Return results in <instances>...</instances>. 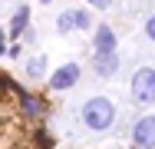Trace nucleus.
<instances>
[{"instance_id": "f257e3e1", "label": "nucleus", "mask_w": 155, "mask_h": 149, "mask_svg": "<svg viewBox=\"0 0 155 149\" xmlns=\"http://www.w3.org/2000/svg\"><path fill=\"white\" fill-rule=\"evenodd\" d=\"M112 119H116V106H112V99H106V96H93V99H86V106H83V123H86V129L102 133V129L112 126Z\"/></svg>"}, {"instance_id": "f03ea898", "label": "nucleus", "mask_w": 155, "mask_h": 149, "mask_svg": "<svg viewBox=\"0 0 155 149\" xmlns=\"http://www.w3.org/2000/svg\"><path fill=\"white\" fill-rule=\"evenodd\" d=\"M132 96H135V103H152L155 99V70L152 66H142L132 76Z\"/></svg>"}, {"instance_id": "7ed1b4c3", "label": "nucleus", "mask_w": 155, "mask_h": 149, "mask_svg": "<svg viewBox=\"0 0 155 149\" xmlns=\"http://www.w3.org/2000/svg\"><path fill=\"white\" fill-rule=\"evenodd\" d=\"M132 139L139 149H155V116H142L132 129Z\"/></svg>"}, {"instance_id": "20e7f679", "label": "nucleus", "mask_w": 155, "mask_h": 149, "mask_svg": "<svg viewBox=\"0 0 155 149\" xmlns=\"http://www.w3.org/2000/svg\"><path fill=\"white\" fill-rule=\"evenodd\" d=\"M76 80H79V66H76V63H66V66H60V70L53 73L50 86H53V89H69Z\"/></svg>"}, {"instance_id": "39448f33", "label": "nucleus", "mask_w": 155, "mask_h": 149, "mask_svg": "<svg viewBox=\"0 0 155 149\" xmlns=\"http://www.w3.org/2000/svg\"><path fill=\"white\" fill-rule=\"evenodd\" d=\"M96 53H116V33L112 27H96Z\"/></svg>"}, {"instance_id": "423d86ee", "label": "nucleus", "mask_w": 155, "mask_h": 149, "mask_svg": "<svg viewBox=\"0 0 155 149\" xmlns=\"http://www.w3.org/2000/svg\"><path fill=\"white\" fill-rule=\"evenodd\" d=\"M93 66H96L99 76H112V73L119 70V57H116V53H96V57H93Z\"/></svg>"}, {"instance_id": "0eeeda50", "label": "nucleus", "mask_w": 155, "mask_h": 149, "mask_svg": "<svg viewBox=\"0 0 155 149\" xmlns=\"http://www.w3.org/2000/svg\"><path fill=\"white\" fill-rule=\"evenodd\" d=\"M56 27L66 33L69 27H89V17L83 13V10H66V13H60V20H56Z\"/></svg>"}, {"instance_id": "6e6552de", "label": "nucleus", "mask_w": 155, "mask_h": 149, "mask_svg": "<svg viewBox=\"0 0 155 149\" xmlns=\"http://www.w3.org/2000/svg\"><path fill=\"white\" fill-rule=\"evenodd\" d=\"M27 20H30V10H27V7H20V10L13 13V20H10V33H13V36H20L23 27H27Z\"/></svg>"}, {"instance_id": "1a4fd4ad", "label": "nucleus", "mask_w": 155, "mask_h": 149, "mask_svg": "<svg viewBox=\"0 0 155 149\" xmlns=\"http://www.w3.org/2000/svg\"><path fill=\"white\" fill-rule=\"evenodd\" d=\"M43 66H46V60H30V66H27V70H30V76H40V73H43Z\"/></svg>"}, {"instance_id": "9d476101", "label": "nucleus", "mask_w": 155, "mask_h": 149, "mask_svg": "<svg viewBox=\"0 0 155 149\" xmlns=\"http://www.w3.org/2000/svg\"><path fill=\"white\" fill-rule=\"evenodd\" d=\"M23 109H27V113H36V109H40V99H33V96H27V99H23Z\"/></svg>"}, {"instance_id": "9b49d317", "label": "nucleus", "mask_w": 155, "mask_h": 149, "mask_svg": "<svg viewBox=\"0 0 155 149\" xmlns=\"http://www.w3.org/2000/svg\"><path fill=\"white\" fill-rule=\"evenodd\" d=\"M145 33H149V40H155V13L145 20Z\"/></svg>"}, {"instance_id": "f8f14e48", "label": "nucleus", "mask_w": 155, "mask_h": 149, "mask_svg": "<svg viewBox=\"0 0 155 149\" xmlns=\"http://www.w3.org/2000/svg\"><path fill=\"white\" fill-rule=\"evenodd\" d=\"M86 3H93V7H99V10H106V7L112 3V0H86Z\"/></svg>"}, {"instance_id": "ddd939ff", "label": "nucleus", "mask_w": 155, "mask_h": 149, "mask_svg": "<svg viewBox=\"0 0 155 149\" xmlns=\"http://www.w3.org/2000/svg\"><path fill=\"white\" fill-rule=\"evenodd\" d=\"M0 53H3V33H0Z\"/></svg>"}, {"instance_id": "4468645a", "label": "nucleus", "mask_w": 155, "mask_h": 149, "mask_svg": "<svg viewBox=\"0 0 155 149\" xmlns=\"http://www.w3.org/2000/svg\"><path fill=\"white\" fill-rule=\"evenodd\" d=\"M0 93H3V80H0Z\"/></svg>"}, {"instance_id": "2eb2a0df", "label": "nucleus", "mask_w": 155, "mask_h": 149, "mask_svg": "<svg viewBox=\"0 0 155 149\" xmlns=\"http://www.w3.org/2000/svg\"><path fill=\"white\" fill-rule=\"evenodd\" d=\"M40 3H50V0H40Z\"/></svg>"}]
</instances>
